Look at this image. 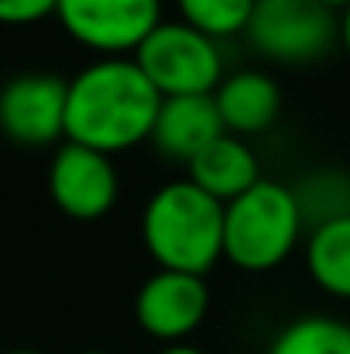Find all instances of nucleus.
Listing matches in <instances>:
<instances>
[{"label":"nucleus","mask_w":350,"mask_h":354,"mask_svg":"<svg viewBox=\"0 0 350 354\" xmlns=\"http://www.w3.org/2000/svg\"><path fill=\"white\" fill-rule=\"evenodd\" d=\"M158 104V90L134 59L117 55L90 62L66 86V141L104 155L127 151L151 138Z\"/></svg>","instance_id":"1"},{"label":"nucleus","mask_w":350,"mask_h":354,"mask_svg":"<svg viewBox=\"0 0 350 354\" xmlns=\"http://www.w3.org/2000/svg\"><path fill=\"white\" fill-rule=\"evenodd\" d=\"M141 241L158 268L206 275L224 258V203L189 179L165 183L144 203Z\"/></svg>","instance_id":"2"},{"label":"nucleus","mask_w":350,"mask_h":354,"mask_svg":"<svg viewBox=\"0 0 350 354\" xmlns=\"http://www.w3.org/2000/svg\"><path fill=\"white\" fill-rule=\"evenodd\" d=\"M302 227L295 193L257 179L247 193L224 203V258L244 272H271L295 251Z\"/></svg>","instance_id":"3"},{"label":"nucleus","mask_w":350,"mask_h":354,"mask_svg":"<svg viewBox=\"0 0 350 354\" xmlns=\"http://www.w3.org/2000/svg\"><path fill=\"white\" fill-rule=\"evenodd\" d=\"M134 62L158 97L213 93L224 80L220 41L189 28L186 21H162L134 48Z\"/></svg>","instance_id":"4"},{"label":"nucleus","mask_w":350,"mask_h":354,"mask_svg":"<svg viewBox=\"0 0 350 354\" xmlns=\"http://www.w3.org/2000/svg\"><path fill=\"white\" fill-rule=\"evenodd\" d=\"M244 35L278 66H309L340 41V14L323 0H254Z\"/></svg>","instance_id":"5"},{"label":"nucleus","mask_w":350,"mask_h":354,"mask_svg":"<svg viewBox=\"0 0 350 354\" xmlns=\"http://www.w3.org/2000/svg\"><path fill=\"white\" fill-rule=\"evenodd\" d=\"M55 17L76 45L117 59L162 24V0H59Z\"/></svg>","instance_id":"6"},{"label":"nucleus","mask_w":350,"mask_h":354,"mask_svg":"<svg viewBox=\"0 0 350 354\" xmlns=\"http://www.w3.org/2000/svg\"><path fill=\"white\" fill-rule=\"evenodd\" d=\"M66 86L52 73H21L0 86V134L17 148H48L66 138Z\"/></svg>","instance_id":"7"},{"label":"nucleus","mask_w":350,"mask_h":354,"mask_svg":"<svg viewBox=\"0 0 350 354\" xmlns=\"http://www.w3.org/2000/svg\"><path fill=\"white\" fill-rule=\"evenodd\" d=\"M114 155L66 141L48 162V196L72 221H100L117 203Z\"/></svg>","instance_id":"8"},{"label":"nucleus","mask_w":350,"mask_h":354,"mask_svg":"<svg viewBox=\"0 0 350 354\" xmlns=\"http://www.w3.org/2000/svg\"><path fill=\"white\" fill-rule=\"evenodd\" d=\"M210 310V289L203 275L189 272H168L158 268L148 275L134 296V320L137 327L165 344H182L206 317Z\"/></svg>","instance_id":"9"},{"label":"nucleus","mask_w":350,"mask_h":354,"mask_svg":"<svg viewBox=\"0 0 350 354\" xmlns=\"http://www.w3.org/2000/svg\"><path fill=\"white\" fill-rule=\"evenodd\" d=\"M227 131L213 104V93H200V97H162L148 141L158 148V155L189 165L206 145H213Z\"/></svg>","instance_id":"10"},{"label":"nucleus","mask_w":350,"mask_h":354,"mask_svg":"<svg viewBox=\"0 0 350 354\" xmlns=\"http://www.w3.org/2000/svg\"><path fill=\"white\" fill-rule=\"evenodd\" d=\"M213 104L220 111L224 131L261 134L278 120L282 93H278V83L268 73L244 69V73H233V76L220 80V86L213 90Z\"/></svg>","instance_id":"11"},{"label":"nucleus","mask_w":350,"mask_h":354,"mask_svg":"<svg viewBox=\"0 0 350 354\" xmlns=\"http://www.w3.org/2000/svg\"><path fill=\"white\" fill-rule=\"evenodd\" d=\"M186 169H189L186 179L220 203H231L233 196L247 193L261 179L257 155L233 134H224L213 145H206Z\"/></svg>","instance_id":"12"},{"label":"nucleus","mask_w":350,"mask_h":354,"mask_svg":"<svg viewBox=\"0 0 350 354\" xmlns=\"http://www.w3.org/2000/svg\"><path fill=\"white\" fill-rule=\"evenodd\" d=\"M306 268L323 292L350 299V214L309 231Z\"/></svg>","instance_id":"13"},{"label":"nucleus","mask_w":350,"mask_h":354,"mask_svg":"<svg viewBox=\"0 0 350 354\" xmlns=\"http://www.w3.org/2000/svg\"><path fill=\"white\" fill-rule=\"evenodd\" d=\"M268 354H350V324L337 317H299L278 330Z\"/></svg>","instance_id":"14"},{"label":"nucleus","mask_w":350,"mask_h":354,"mask_svg":"<svg viewBox=\"0 0 350 354\" xmlns=\"http://www.w3.org/2000/svg\"><path fill=\"white\" fill-rule=\"evenodd\" d=\"M295 203L302 210V221L309 227H320L327 221H337L350 214V176L337 169H320L306 176L295 189Z\"/></svg>","instance_id":"15"},{"label":"nucleus","mask_w":350,"mask_h":354,"mask_svg":"<svg viewBox=\"0 0 350 354\" xmlns=\"http://www.w3.org/2000/svg\"><path fill=\"white\" fill-rule=\"evenodd\" d=\"M175 7H179V21L210 35L213 41H224L233 35H244L254 0H175Z\"/></svg>","instance_id":"16"},{"label":"nucleus","mask_w":350,"mask_h":354,"mask_svg":"<svg viewBox=\"0 0 350 354\" xmlns=\"http://www.w3.org/2000/svg\"><path fill=\"white\" fill-rule=\"evenodd\" d=\"M55 3L59 0H0V24H7V28L38 24L55 14Z\"/></svg>","instance_id":"17"},{"label":"nucleus","mask_w":350,"mask_h":354,"mask_svg":"<svg viewBox=\"0 0 350 354\" xmlns=\"http://www.w3.org/2000/svg\"><path fill=\"white\" fill-rule=\"evenodd\" d=\"M340 45H344V52L350 55V3L340 7Z\"/></svg>","instance_id":"18"},{"label":"nucleus","mask_w":350,"mask_h":354,"mask_svg":"<svg viewBox=\"0 0 350 354\" xmlns=\"http://www.w3.org/2000/svg\"><path fill=\"white\" fill-rule=\"evenodd\" d=\"M158 354H206V351H200V348H189V344H168L165 351H158Z\"/></svg>","instance_id":"19"},{"label":"nucleus","mask_w":350,"mask_h":354,"mask_svg":"<svg viewBox=\"0 0 350 354\" xmlns=\"http://www.w3.org/2000/svg\"><path fill=\"white\" fill-rule=\"evenodd\" d=\"M323 3H327V7H333V10H340V7H347L350 0H323Z\"/></svg>","instance_id":"20"},{"label":"nucleus","mask_w":350,"mask_h":354,"mask_svg":"<svg viewBox=\"0 0 350 354\" xmlns=\"http://www.w3.org/2000/svg\"><path fill=\"white\" fill-rule=\"evenodd\" d=\"M7 354H41V351H28V348H21V351H7Z\"/></svg>","instance_id":"21"},{"label":"nucleus","mask_w":350,"mask_h":354,"mask_svg":"<svg viewBox=\"0 0 350 354\" xmlns=\"http://www.w3.org/2000/svg\"><path fill=\"white\" fill-rule=\"evenodd\" d=\"M86 354H110V351H86Z\"/></svg>","instance_id":"22"}]
</instances>
